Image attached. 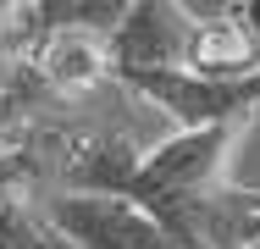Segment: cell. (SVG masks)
<instances>
[{
  "label": "cell",
  "instance_id": "cell-1",
  "mask_svg": "<svg viewBox=\"0 0 260 249\" xmlns=\"http://www.w3.org/2000/svg\"><path fill=\"white\" fill-rule=\"evenodd\" d=\"M111 78L116 72H188V78H255L260 55L238 6H183V0H133L111 28Z\"/></svg>",
  "mask_w": 260,
  "mask_h": 249
},
{
  "label": "cell",
  "instance_id": "cell-2",
  "mask_svg": "<svg viewBox=\"0 0 260 249\" xmlns=\"http://www.w3.org/2000/svg\"><path fill=\"white\" fill-rule=\"evenodd\" d=\"M39 216L72 249H188L122 194H55Z\"/></svg>",
  "mask_w": 260,
  "mask_h": 249
},
{
  "label": "cell",
  "instance_id": "cell-3",
  "mask_svg": "<svg viewBox=\"0 0 260 249\" xmlns=\"http://www.w3.org/2000/svg\"><path fill=\"white\" fill-rule=\"evenodd\" d=\"M105 89H111V83H105ZM105 89H100V95H105ZM100 95H94V100H100ZM94 100L72 105V100L55 95L22 55L0 61V149H17L22 139H34V133H50V128H67V122L89 116Z\"/></svg>",
  "mask_w": 260,
  "mask_h": 249
},
{
  "label": "cell",
  "instance_id": "cell-4",
  "mask_svg": "<svg viewBox=\"0 0 260 249\" xmlns=\"http://www.w3.org/2000/svg\"><path fill=\"white\" fill-rule=\"evenodd\" d=\"M0 249H72L39 210L22 205H0Z\"/></svg>",
  "mask_w": 260,
  "mask_h": 249
},
{
  "label": "cell",
  "instance_id": "cell-5",
  "mask_svg": "<svg viewBox=\"0 0 260 249\" xmlns=\"http://www.w3.org/2000/svg\"><path fill=\"white\" fill-rule=\"evenodd\" d=\"M244 249H260V233H255V238H249V244H244Z\"/></svg>",
  "mask_w": 260,
  "mask_h": 249
}]
</instances>
